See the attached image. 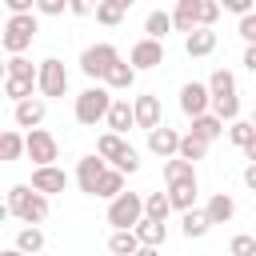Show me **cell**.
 I'll list each match as a JSON object with an SVG mask.
<instances>
[{
  "label": "cell",
  "instance_id": "3",
  "mask_svg": "<svg viewBox=\"0 0 256 256\" xmlns=\"http://www.w3.org/2000/svg\"><path fill=\"white\" fill-rule=\"evenodd\" d=\"M36 32H40V24H36L32 12L8 16V24H4V48H8V56H24V48H32Z\"/></svg>",
  "mask_w": 256,
  "mask_h": 256
},
{
  "label": "cell",
  "instance_id": "47",
  "mask_svg": "<svg viewBox=\"0 0 256 256\" xmlns=\"http://www.w3.org/2000/svg\"><path fill=\"white\" fill-rule=\"evenodd\" d=\"M244 184H248V192H256V164L244 168Z\"/></svg>",
  "mask_w": 256,
  "mask_h": 256
},
{
  "label": "cell",
  "instance_id": "20",
  "mask_svg": "<svg viewBox=\"0 0 256 256\" xmlns=\"http://www.w3.org/2000/svg\"><path fill=\"white\" fill-rule=\"evenodd\" d=\"M136 236H140V244H148V248H160V244L168 240V224H164V220H152V216H144V220L136 224Z\"/></svg>",
  "mask_w": 256,
  "mask_h": 256
},
{
  "label": "cell",
  "instance_id": "27",
  "mask_svg": "<svg viewBox=\"0 0 256 256\" xmlns=\"http://www.w3.org/2000/svg\"><path fill=\"white\" fill-rule=\"evenodd\" d=\"M124 152H128V144H124V136H116V132H104V136L96 140V156H104V160H112V164H116Z\"/></svg>",
  "mask_w": 256,
  "mask_h": 256
},
{
  "label": "cell",
  "instance_id": "54",
  "mask_svg": "<svg viewBox=\"0 0 256 256\" xmlns=\"http://www.w3.org/2000/svg\"><path fill=\"white\" fill-rule=\"evenodd\" d=\"M40 256H44V252H40Z\"/></svg>",
  "mask_w": 256,
  "mask_h": 256
},
{
  "label": "cell",
  "instance_id": "48",
  "mask_svg": "<svg viewBox=\"0 0 256 256\" xmlns=\"http://www.w3.org/2000/svg\"><path fill=\"white\" fill-rule=\"evenodd\" d=\"M108 4H116V8H120V12H128V8H132V4H136V0H108Z\"/></svg>",
  "mask_w": 256,
  "mask_h": 256
},
{
  "label": "cell",
  "instance_id": "37",
  "mask_svg": "<svg viewBox=\"0 0 256 256\" xmlns=\"http://www.w3.org/2000/svg\"><path fill=\"white\" fill-rule=\"evenodd\" d=\"M8 76H28V80H36L40 76V68H32V60H24V56H8Z\"/></svg>",
  "mask_w": 256,
  "mask_h": 256
},
{
  "label": "cell",
  "instance_id": "8",
  "mask_svg": "<svg viewBox=\"0 0 256 256\" xmlns=\"http://www.w3.org/2000/svg\"><path fill=\"white\" fill-rule=\"evenodd\" d=\"M108 172V160L104 156H80V164H76V184H80V192L84 196H96V188H100V176Z\"/></svg>",
  "mask_w": 256,
  "mask_h": 256
},
{
  "label": "cell",
  "instance_id": "31",
  "mask_svg": "<svg viewBox=\"0 0 256 256\" xmlns=\"http://www.w3.org/2000/svg\"><path fill=\"white\" fill-rule=\"evenodd\" d=\"M180 156L192 160V164L204 160V156H208V140H200L196 132H184V136H180Z\"/></svg>",
  "mask_w": 256,
  "mask_h": 256
},
{
  "label": "cell",
  "instance_id": "23",
  "mask_svg": "<svg viewBox=\"0 0 256 256\" xmlns=\"http://www.w3.org/2000/svg\"><path fill=\"white\" fill-rule=\"evenodd\" d=\"M20 156H28V136H20L16 128H8L0 136V160H20Z\"/></svg>",
  "mask_w": 256,
  "mask_h": 256
},
{
  "label": "cell",
  "instance_id": "42",
  "mask_svg": "<svg viewBox=\"0 0 256 256\" xmlns=\"http://www.w3.org/2000/svg\"><path fill=\"white\" fill-rule=\"evenodd\" d=\"M68 8V0H36V12L40 16H60Z\"/></svg>",
  "mask_w": 256,
  "mask_h": 256
},
{
  "label": "cell",
  "instance_id": "26",
  "mask_svg": "<svg viewBox=\"0 0 256 256\" xmlns=\"http://www.w3.org/2000/svg\"><path fill=\"white\" fill-rule=\"evenodd\" d=\"M192 132H196L200 140H208V144H212V140L224 132V120H220L216 112H204V116H196V120H192Z\"/></svg>",
  "mask_w": 256,
  "mask_h": 256
},
{
  "label": "cell",
  "instance_id": "2",
  "mask_svg": "<svg viewBox=\"0 0 256 256\" xmlns=\"http://www.w3.org/2000/svg\"><path fill=\"white\" fill-rule=\"evenodd\" d=\"M108 112H112V88L92 84V88H84V92L76 96V124L96 128L100 120H108Z\"/></svg>",
  "mask_w": 256,
  "mask_h": 256
},
{
  "label": "cell",
  "instance_id": "36",
  "mask_svg": "<svg viewBox=\"0 0 256 256\" xmlns=\"http://www.w3.org/2000/svg\"><path fill=\"white\" fill-rule=\"evenodd\" d=\"M96 20H100L104 28H116V24L124 20V12H120L116 4H108V0H100V4H96Z\"/></svg>",
  "mask_w": 256,
  "mask_h": 256
},
{
  "label": "cell",
  "instance_id": "39",
  "mask_svg": "<svg viewBox=\"0 0 256 256\" xmlns=\"http://www.w3.org/2000/svg\"><path fill=\"white\" fill-rule=\"evenodd\" d=\"M112 168H120V172H124V176H132V172H136V168H140V152H136V148H132V144H128V152H124V156H120V160H116V164H112Z\"/></svg>",
  "mask_w": 256,
  "mask_h": 256
},
{
  "label": "cell",
  "instance_id": "19",
  "mask_svg": "<svg viewBox=\"0 0 256 256\" xmlns=\"http://www.w3.org/2000/svg\"><path fill=\"white\" fill-rule=\"evenodd\" d=\"M132 124H136V108H132L128 100H112V112H108V132L124 136Z\"/></svg>",
  "mask_w": 256,
  "mask_h": 256
},
{
  "label": "cell",
  "instance_id": "33",
  "mask_svg": "<svg viewBox=\"0 0 256 256\" xmlns=\"http://www.w3.org/2000/svg\"><path fill=\"white\" fill-rule=\"evenodd\" d=\"M168 212H172L168 192H148V196H144V216H152V220H168Z\"/></svg>",
  "mask_w": 256,
  "mask_h": 256
},
{
  "label": "cell",
  "instance_id": "10",
  "mask_svg": "<svg viewBox=\"0 0 256 256\" xmlns=\"http://www.w3.org/2000/svg\"><path fill=\"white\" fill-rule=\"evenodd\" d=\"M56 156H60L56 136L44 132V128H32V132H28V160H36V168H44V164H52Z\"/></svg>",
  "mask_w": 256,
  "mask_h": 256
},
{
  "label": "cell",
  "instance_id": "6",
  "mask_svg": "<svg viewBox=\"0 0 256 256\" xmlns=\"http://www.w3.org/2000/svg\"><path fill=\"white\" fill-rule=\"evenodd\" d=\"M36 68H40V76H36L40 96H64V92H68V68H64V60L48 56V60H40Z\"/></svg>",
  "mask_w": 256,
  "mask_h": 256
},
{
  "label": "cell",
  "instance_id": "15",
  "mask_svg": "<svg viewBox=\"0 0 256 256\" xmlns=\"http://www.w3.org/2000/svg\"><path fill=\"white\" fill-rule=\"evenodd\" d=\"M164 184H168V188H176V184H196V164L184 160V156L164 160Z\"/></svg>",
  "mask_w": 256,
  "mask_h": 256
},
{
  "label": "cell",
  "instance_id": "25",
  "mask_svg": "<svg viewBox=\"0 0 256 256\" xmlns=\"http://www.w3.org/2000/svg\"><path fill=\"white\" fill-rule=\"evenodd\" d=\"M32 88H40V84H36V80H28V76H4V96H8L12 104L32 100Z\"/></svg>",
  "mask_w": 256,
  "mask_h": 256
},
{
  "label": "cell",
  "instance_id": "35",
  "mask_svg": "<svg viewBox=\"0 0 256 256\" xmlns=\"http://www.w3.org/2000/svg\"><path fill=\"white\" fill-rule=\"evenodd\" d=\"M168 200H172V208H176V212L196 208V184H176V188H168Z\"/></svg>",
  "mask_w": 256,
  "mask_h": 256
},
{
  "label": "cell",
  "instance_id": "29",
  "mask_svg": "<svg viewBox=\"0 0 256 256\" xmlns=\"http://www.w3.org/2000/svg\"><path fill=\"white\" fill-rule=\"evenodd\" d=\"M172 28H176V24H172V12H160V8L148 12V20H144V32H148L152 40H164Z\"/></svg>",
  "mask_w": 256,
  "mask_h": 256
},
{
  "label": "cell",
  "instance_id": "4",
  "mask_svg": "<svg viewBox=\"0 0 256 256\" xmlns=\"http://www.w3.org/2000/svg\"><path fill=\"white\" fill-rule=\"evenodd\" d=\"M144 220V196L140 192H120L116 200H108V224L120 228H136Z\"/></svg>",
  "mask_w": 256,
  "mask_h": 256
},
{
  "label": "cell",
  "instance_id": "44",
  "mask_svg": "<svg viewBox=\"0 0 256 256\" xmlns=\"http://www.w3.org/2000/svg\"><path fill=\"white\" fill-rule=\"evenodd\" d=\"M240 36H244L248 44H256V12H248V16H240Z\"/></svg>",
  "mask_w": 256,
  "mask_h": 256
},
{
  "label": "cell",
  "instance_id": "53",
  "mask_svg": "<svg viewBox=\"0 0 256 256\" xmlns=\"http://www.w3.org/2000/svg\"><path fill=\"white\" fill-rule=\"evenodd\" d=\"M252 236H256V232H252Z\"/></svg>",
  "mask_w": 256,
  "mask_h": 256
},
{
  "label": "cell",
  "instance_id": "14",
  "mask_svg": "<svg viewBox=\"0 0 256 256\" xmlns=\"http://www.w3.org/2000/svg\"><path fill=\"white\" fill-rule=\"evenodd\" d=\"M148 148L160 156V160H172V156H180V132L176 128H152L148 132Z\"/></svg>",
  "mask_w": 256,
  "mask_h": 256
},
{
  "label": "cell",
  "instance_id": "11",
  "mask_svg": "<svg viewBox=\"0 0 256 256\" xmlns=\"http://www.w3.org/2000/svg\"><path fill=\"white\" fill-rule=\"evenodd\" d=\"M44 116H48V104H44V96H32V100H20V104H12V120H16V128H40L44 124Z\"/></svg>",
  "mask_w": 256,
  "mask_h": 256
},
{
  "label": "cell",
  "instance_id": "5",
  "mask_svg": "<svg viewBox=\"0 0 256 256\" xmlns=\"http://www.w3.org/2000/svg\"><path fill=\"white\" fill-rule=\"evenodd\" d=\"M112 64H120L116 44H88V48L80 52V72H84L88 80H104Z\"/></svg>",
  "mask_w": 256,
  "mask_h": 256
},
{
  "label": "cell",
  "instance_id": "9",
  "mask_svg": "<svg viewBox=\"0 0 256 256\" xmlns=\"http://www.w3.org/2000/svg\"><path fill=\"white\" fill-rule=\"evenodd\" d=\"M128 64H132L136 72H140V68H160V64H164V40H152V36L136 40L132 52H128Z\"/></svg>",
  "mask_w": 256,
  "mask_h": 256
},
{
  "label": "cell",
  "instance_id": "34",
  "mask_svg": "<svg viewBox=\"0 0 256 256\" xmlns=\"http://www.w3.org/2000/svg\"><path fill=\"white\" fill-rule=\"evenodd\" d=\"M228 140H232L236 148H248V144L256 140V124H252V120H232V124H228Z\"/></svg>",
  "mask_w": 256,
  "mask_h": 256
},
{
  "label": "cell",
  "instance_id": "13",
  "mask_svg": "<svg viewBox=\"0 0 256 256\" xmlns=\"http://www.w3.org/2000/svg\"><path fill=\"white\" fill-rule=\"evenodd\" d=\"M32 188L52 196V192H64L68 188V172L56 168V164H44V168H32Z\"/></svg>",
  "mask_w": 256,
  "mask_h": 256
},
{
  "label": "cell",
  "instance_id": "12",
  "mask_svg": "<svg viewBox=\"0 0 256 256\" xmlns=\"http://www.w3.org/2000/svg\"><path fill=\"white\" fill-rule=\"evenodd\" d=\"M132 108H136V128H144V132L160 128L164 112H160V96H156V92H144V96H136V100H132Z\"/></svg>",
  "mask_w": 256,
  "mask_h": 256
},
{
  "label": "cell",
  "instance_id": "38",
  "mask_svg": "<svg viewBox=\"0 0 256 256\" xmlns=\"http://www.w3.org/2000/svg\"><path fill=\"white\" fill-rule=\"evenodd\" d=\"M228 252H232V256H256V236H252V232H240V236H232Z\"/></svg>",
  "mask_w": 256,
  "mask_h": 256
},
{
  "label": "cell",
  "instance_id": "1",
  "mask_svg": "<svg viewBox=\"0 0 256 256\" xmlns=\"http://www.w3.org/2000/svg\"><path fill=\"white\" fill-rule=\"evenodd\" d=\"M4 204H8V212H12L16 220H24V224H44V220H48V196L36 192L32 184H12Z\"/></svg>",
  "mask_w": 256,
  "mask_h": 256
},
{
  "label": "cell",
  "instance_id": "17",
  "mask_svg": "<svg viewBox=\"0 0 256 256\" xmlns=\"http://www.w3.org/2000/svg\"><path fill=\"white\" fill-rule=\"evenodd\" d=\"M184 52L196 60V56H212L216 52V32L212 28H196V32H188L184 36Z\"/></svg>",
  "mask_w": 256,
  "mask_h": 256
},
{
  "label": "cell",
  "instance_id": "32",
  "mask_svg": "<svg viewBox=\"0 0 256 256\" xmlns=\"http://www.w3.org/2000/svg\"><path fill=\"white\" fill-rule=\"evenodd\" d=\"M124 192V172L120 168H108L104 176H100V188H96V196H104V200H116Z\"/></svg>",
  "mask_w": 256,
  "mask_h": 256
},
{
  "label": "cell",
  "instance_id": "41",
  "mask_svg": "<svg viewBox=\"0 0 256 256\" xmlns=\"http://www.w3.org/2000/svg\"><path fill=\"white\" fill-rule=\"evenodd\" d=\"M96 4L100 0H68V12L72 16H96Z\"/></svg>",
  "mask_w": 256,
  "mask_h": 256
},
{
  "label": "cell",
  "instance_id": "30",
  "mask_svg": "<svg viewBox=\"0 0 256 256\" xmlns=\"http://www.w3.org/2000/svg\"><path fill=\"white\" fill-rule=\"evenodd\" d=\"M208 88H212V100H220V96H236V76H232L228 68H216V72L208 76Z\"/></svg>",
  "mask_w": 256,
  "mask_h": 256
},
{
  "label": "cell",
  "instance_id": "28",
  "mask_svg": "<svg viewBox=\"0 0 256 256\" xmlns=\"http://www.w3.org/2000/svg\"><path fill=\"white\" fill-rule=\"evenodd\" d=\"M16 248H20V252H28V256H40V252H44V232H40L36 224L20 228V232H16Z\"/></svg>",
  "mask_w": 256,
  "mask_h": 256
},
{
  "label": "cell",
  "instance_id": "46",
  "mask_svg": "<svg viewBox=\"0 0 256 256\" xmlns=\"http://www.w3.org/2000/svg\"><path fill=\"white\" fill-rule=\"evenodd\" d=\"M240 64H244L248 72H256V44H248V48H244V60H240Z\"/></svg>",
  "mask_w": 256,
  "mask_h": 256
},
{
  "label": "cell",
  "instance_id": "21",
  "mask_svg": "<svg viewBox=\"0 0 256 256\" xmlns=\"http://www.w3.org/2000/svg\"><path fill=\"white\" fill-rule=\"evenodd\" d=\"M208 228H212V220H208V212H200V208H188V212H184V220H180V232H184L188 240L208 236Z\"/></svg>",
  "mask_w": 256,
  "mask_h": 256
},
{
  "label": "cell",
  "instance_id": "51",
  "mask_svg": "<svg viewBox=\"0 0 256 256\" xmlns=\"http://www.w3.org/2000/svg\"><path fill=\"white\" fill-rule=\"evenodd\" d=\"M252 124H256V112H252Z\"/></svg>",
  "mask_w": 256,
  "mask_h": 256
},
{
  "label": "cell",
  "instance_id": "22",
  "mask_svg": "<svg viewBox=\"0 0 256 256\" xmlns=\"http://www.w3.org/2000/svg\"><path fill=\"white\" fill-rule=\"evenodd\" d=\"M144 244H140V236H136V228H120V232H112V240H108V252H116V256H136Z\"/></svg>",
  "mask_w": 256,
  "mask_h": 256
},
{
  "label": "cell",
  "instance_id": "40",
  "mask_svg": "<svg viewBox=\"0 0 256 256\" xmlns=\"http://www.w3.org/2000/svg\"><path fill=\"white\" fill-rule=\"evenodd\" d=\"M220 12H224V8H220L216 0H200V28H212Z\"/></svg>",
  "mask_w": 256,
  "mask_h": 256
},
{
  "label": "cell",
  "instance_id": "24",
  "mask_svg": "<svg viewBox=\"0 0 256 256\" xmlns=\"http://www.w3.org/2000/svg\"><path fill=\"white\" fill-rule=\"evenodd\" d=\"M132 84H136V68H132V64H124V60H120V64H112V68H108V76H104V88H120V92H128Z\"/></svg>",
  "mask_w": 256,
  "mask_h": 256
},
{
  "label": "cell",
  "instance_id": "7",
  "mask_svg": "<svg viewBox=\"0 0 256 256\" xmlns=\"http://www.w3.org/2000/svg\"><path fill=\"white\" fill-rule=\"evenodd\" d=\"M208 108H212V88H208V84H196V80H188V84L180 88V112L196 120V116H204Z\"/></svg>",
  "mask_w": 256,
  "mask_h": 256
},
{
  "label": "cell",
  "instance_id": "45",
  "mask_svg": "<svg viewBox=\"0 0 256 256\" xmlns=\"http://www.w3.org/2000/svg\"><path fill=\"white\" fill-rule=\"evenodd\" d=\"M4 4H8V12H12V16H24V12H32V8H36V0H4Z\"/></svg>",
  "mask_w": 256,
  "mask_h": 256
},
{
  "label": "cell",
  "instance_id": "50",
  "mask_svg": "<svg viewBox=\"0 0 256 256\" xmlns=\"http://www.w3.org/2000/svg\"><path fill=\"white\" fill-rule=\"evenodd\" d=\"M136 256H160V248H148V244H144V248H140Z\"/></svg>",
  "mask_w": 256,
  "mask_h": 256
},
{
  "label": "cell",
  "instance_id": "43",
  "mask_svg": "<svg viewBox=\"0 0 256 256\" xmlns=\"http://www.w3.org/2000/svg\"><path fill=\"white\" fill-rule=\"evenodd\" d=\"M216 4H220V8H224V12H236V16H248V12H252V4H256V0H216Z\"/></svg>",
  "mask_w": 256,
  "mask_h": 256
},
{
  "label": "cell",
  "instance_id": "16",
  "mask_svg": "<svg viewBox=\"0 0 256 256\" xmlns=\"http://www.w3.org/2000/svg\"><path fill=\"white\" fill-rule=\"evenodd\" d=\"M172 24H176V32H196L200 28V0H176V8H172Z\"/></svg>",
  "mask_w": 256,
  "mask_h": 256
},
{
  "label": "cell",
  "instance_id": "52",
  "mask_svg": "<svg viewBox=\"0 0 256 256\" xmlns=\"http://www.w3.org/2000/svg\"><path fill=\"white\" fill-rule=\"evenodd\" d=\"M108 256H116V252H108Z\"/></svg>",
  "mask_w": 256,
  "mask_h": 256
},
{
  "label": "cell",
  "instance_id": "49",
  "mask_svg": "<svg viewBox=\"0 0 256 256\" xmlns=\"http://www.w3.org/2000/svg\"><path fill=\"white\" fill-rule=\"evenodd\" d=\"M244 156H248V164H256V140H252V144L244 148Z\"/></svg>",
  "mask_w": 256,
  "mask_h": 256
},
{
  "label": "cell",
  "instance_id": "18",
  "mask_svg": "<svg viewBox=\"0 0 256 256\" xmlns=\"http://www.w3.org/2000/svg\"><path fill=\"white\" fill-rule=\"evenodd\" d=\"M204 212H208V220H212V224H228V220L236 216V200H232L228 192H212V196H208V204H204Z\"/></svg>",
  "mask_w": 256,
  "mask_h": 256
}]
</instances>
